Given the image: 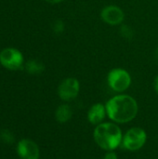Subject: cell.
<instances>
[{
	"mask_svg": "<svg viewBox=\"0 0 158 159\" xmlns=\"http://www.w3.org/2000/svg\"><path fill=\"white\" fill-rule=\"evenodd\" d=\"M108 117L115 123L125 124L132 121L138 115L137 101L127 94H118L112 97L105 104Z\"/></svg>",
	"mask_w": 158,
	"mask_h": 159,
	"instance_id": "1",
	"label": "cell"
},
{
	"mask_svg": "<svg viewBox=\"0 0 158 159\" xmlns=\"http://www.w3.org/2000/svg\"><path fill=\"white\" fill-rule=\"evenodd\" d=\"M93 138L100 148L108 152L114 151L121 145L123 133L115 123L102 122L96 126L93 132Z\"/></svg>",
	"mask_w": 158,
	"mask_h": 159,
	"instance_id": "2",
	"label": "cell"
},
{
	"mask_svg": "<svg viewBox=\"0 0 158 159\" xmlns=\"http://www.w3.org/2000/svg\"><path fill=\"white\" fill-rule=\"evenodd\" d=\"M107 83L111 89L122 93L131 85V76L129 73L123 68H115L108 73Z\"/></svg>",
	"mask_w": 158,
	"mask_h": 159,
	"instance_id": "3",
	"label": "cell"
},
{
	"mask_svg": "<svg viewBox=\"0 0 158 159\" xmlns=\"http://www.w3.org/2000/svg\"><path fill=\"white\" fill-rule=\"evenodd\" d=\"M147 141V133L142 128H131L124 135L122 145L129 151H138L142 149Z\"/></svg>",
	"mask_w": 158,
	"mask_h": 159,
	"instance_id": "4",
	"label": "cell"
},
{
	"mask_svg": "<svg viewBox=\"0 0 158 159\" xmlns=\"http://www.w3.org/2000/svg\"><path fill=\"white\" fill-rule=\"evenodd\" d=\"M0 63L8 70H20L23 67V56L20 50L7 48L0 52Z\"/></svg>",
	"mask_w": 158,
	"mask_h": 159,
	"instance_id": "5",
	"label": "cell"
},
{
	"mask_svg": "<svg viewBox=\"0 0 158 159\" xmlns=\"http://www.w3.org/2000/svg\"><path fill=\"white\" fill-rule=\"evenodd\" d=\"M80 91V83L74 77L65 78L58 87V95L61 100L70 102L74 100Z\"/></svg>",
	"mask_w": 158,
	"mask_h": 159,
	"instance_id": "6",
	"label": "cell"
},
{
	"mask_svg": "<svg viewBox=\"0 0 158 159\" xmlns=\"http://www.w3.org/2000/svg\"><path fill=\"white\" fill-rule=\"evenodd\" d=\"M101 19L105 23L112 26L121 25L125 20V13L118 6L109 5L102 9Z\"/></svg>",
	"mask_w": 158,
	"mask_h": 159,
	"instance_id": "7",
	"label": "cell"
},
{
	"mask_svg": "<svg viewBox=\"0 0 158 159\" xmlns=\"http://www.w3.org/2000/svg\"><path fill=\"white\" fill-rule=\"evenodd\" d=\"M16 151L20 159L40 158V150L38 145L29 139L20 140L17 144Z\"/></svg>",
	"mask_w": 158,
	"mask_h": 159,
	"instance_id": "8",
	"label": "cell"
},
{
	"mask_svg": "<svg viewBox=\"0 0 158 159\" xmlns=\"http://www.w3.org/2000/svg\"><path fill=\"white\" fill-rule=\"evenodd\" d=\"M105 116H107L105 105L102 103H95L88 112V120L92 125L97 126L103 122Z\"/></svg>",
	"mask_w": 158,
	"mask_h": 159,
	"instance_id": "9",
	"label": "cell"
},
{
	"mask_svg": "<svg viewBox=\"0 0 158 159\" xmlns=\"http://www.w3.org/2000/svg\"><path fill=\"white\" fill-rule=\"evenodd\" d=\"M72 116H73V110L71 106L68 104H61L55 112V118L61 124H64L68 122L72 118Z\"/></svg>",
	"mask_w": 158,
	"mask_h": 159,
	"instance_id": "10",
	"label": "cell"
},
{
	"mask_svg": "<svg viewBox=\"0 0 158 159\" xmlns=\"http://www.w3.org/2000/svg\"><path fill=\"white\" fill-rule=\"evenodd\" d=\"M25 69L31 75H39L45 70V66L36 60H30L26 62Z\"/></svg>",
	"mask_w": 158,
	"mask_h": 159,
	"instance_id": "11",
	"label": "cell"
},
{
	"mask_svg": "<svg viewBox=\"0 0 158 159\" xmlns=\"http://www.w3.org/2000/svg\"><path fill=\"white\" fill-rule=\"evenodd\" d=\"M119 33L121 34V36L127 40H131L134 36V31L133 29L127 25V24H121L120 26V30H119Z\"/></svg>",
	"mask_w": 158,
	"mask_h": 159,
	"instance_id": "12",
	"label": "cell"
},
{
	"mask_svg": "<svg viewBox=\"0 0 158 159\" xmlns=\"http://www.w3.org/2000/svg\"><path fill=\"white\" fill-rule=\"evenodd\" d=\"M0 139L4 143L11 144L14 143V135L8 129H3L0 132Z\"/></svg>",
	"mask_w": 158,
	"mask_h": 159,
	"instance_id": "13",
	"label": "cell"
},
{
	"mask_svg": "<svg viewBox=\"0 0 158 159\" xmlns=\"http://www.w3.org/2000/svg\"><path fill=\"white\" fill-rule=\"evenodd\" d=\"M65 29V24L62 20H58L53 23V32L57 34H62Z\"/></svg>",
	"mask_w": 158,
	"mask_h": 159,
	"instance_id": "14",
	"label": "cell"
},
{
	"mask_svg": "<svg viewBox=\"0 0 158 159\" xmlns=\"http://www.w3.org/2000/svg\"><path fill=\"white\" fill-rule=\"evenodd\" d=\"M103 159H118V157H117V155L114 151H108L105 154Z\"/></svg>",
	"mask_w": 158,
	"mask_h": 159,
	"instance_id": "15",
	"label": "cell"
},
{
	"mask_svg": "<svg viewBox=\"0 0 158 159\" xmlns=\"http://www.w3.org/2000/svg\"><path fill=\"white\" fill-rule=\"evenodd\" d=\"M154 88H155L156 92L158 94V75L155 78V81H154Z\"/></svg>",
	"mask_w": 158,
	"mask_h": 159,
	"instance_id": "16",
	"label": "cell"
},
{
	"mask_svg": "<svg viewBox=\"0 0 158 159\" xmlns=\"http://www.w3.org/2000/svg\"><path fill=\"white\" fill-rule=\"evenodd\" d=\"M47 2L50 3V4H58V3H61L64 0H46Z\"/></svg>",
	"mask_w": 158,
	"mask_h": 159,
	"instance_id": "17",
	"label": "cell"
},
{
	"mask_svg": "<svg viewBox=\"0 0 158 159\" xmlns=\"http://www.w3.org/2000/svg\"><path fill=\"white\" fill-rule=\"evenodd\" d=\"M155 57H156V59L157 60V61H158V47L156 48V51H155Z\"/></svg>",
	"mask_w": 158,
	"mask_h": 159,
	"instance_id": "18",
	"label": "cell"
}]
</instances>
